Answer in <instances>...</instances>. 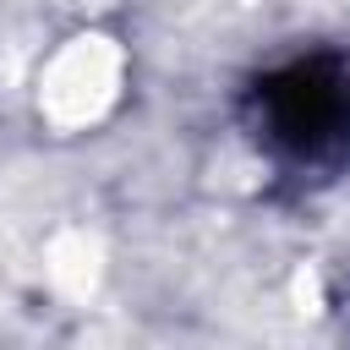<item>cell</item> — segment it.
Segmentation results:
<instances>
[{
    "instance_id": "cell-1",
    "label": "cell",
    "mask_w": 350,
    "mask_h": 350,
    "mask_svg": "<svg viewBox=\"0 0 350 350\" xmlns=\"http://www.w3.org/2000/svg\"><path fill=\"white\" fill-rule=\"evenodd\" d=\"M268 137L290 159H339L350 148V77L339 60H295L257 93Z\"/></svg>"
}]
</instances>
